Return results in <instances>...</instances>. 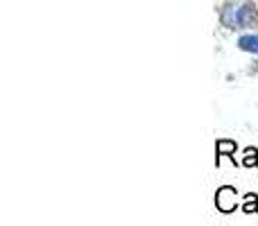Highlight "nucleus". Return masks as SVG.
<instances>
[{
  "mask_svg": "<svg viewBox=\"0 0 258 226\" xmlns=\"http://www.w3.org/2000/svg\"><path fill=\"white\" fill-rule=\"evenodd\" d=\"M215 208H218L220 213H224V215H229V213H233V210L240 208L236 188H233V186L218 188V192H215Z\"/></svg>",
  "mask_w": 258,
  "mask_h": 226,
  "instance_id": "nucleus-1",
  "label": "nucleus"
},
{
  "mask_svg": "<svg viewBox=\"0 0 258 226\" xmlns=\"http://www.w3.org/2000/svg\"><path fill=\"white\" fill-rule=\"evenodd\" d=\"M258 18V9L251 0H245V3L238 5V30H249L254 27Z\"/></svg>",
  "mask_w": 258,
  "mask_h": 226,
  "instance_id": "nucleus-2",
  "label": "nucleus"
},
{
  "mask_svg": "<svg viewBox=\"0 0 258 226\" xmlns=\"http://www.w3.org/2000/svg\"><path fill=\"white\" fill-rule=\"evenodd\" d=\"M236 152H238L236 140H231V138H220V140L215 142V165H220L222 156H227V159H231L233 163H236Z\"/></svg>",
  "mask_w": 258,
  "mask_h": 226,
  "instance_id": "nucleus-3",
  "label": "nucleus"
},
{
  "mask_svg": "<svg viewBox=\"0 0 258 226\" xmlns=\"http://www.w3.org/2000/svg\"><path fill=\"white\" fill-rule=\"evenodd\" d=\"M238 5L240 3H227L220 9V23L227 30H238Z\"/></svg>",
  "mask_w": 258,
  "mask_h": 226,
  "instance_id": "nucleus-4",
  "label": "nucleus"
},
{
  "mask_svg": "<svg viewBox=\"0 0 258 226\" xmlns=\"http://www.w3.org/2000/svg\"><path fill=\"white\" fill-rule=\"evenodd\" d=\"M236 45L242 50V52L258 54V34H242Z\"/></svg>",
  "mask_w": 258,
  "mask_h": 226,
  "instance_id": "nucleus-5",
  "label": "nucleus"
},
{
  "mask_svg": "<svg viewBox=\"0 0 258 226\" xmlns=\"http://www.w3.org/2000/svg\"><path fill=\"white\" fill-rule=\"evenodd\" d=\"M240 210H242V213H247V215L258 213V195H256V192H245L242 204H240Z\"/></svg>",
  "mask_w": 258,
  "mask_h": 226,
  "instance_id": "nucleus-6",
  "label": "nucleus"
},
{
  "mask_svg": "<svg viewBox=\"0 0 258 226\" xmlns=\"http://www.w3.org/2000/svg\"><path fill=\"white\" fill-rule=\"evenodd\" d=\"M245 168H258V149L256 147H245L242 149V161H240Z\"/></svg>",
  "mask_w": 258,
  "mask_h": 226,
  "instance_id": "nucleus-7",
  "label": "nucleus"
}]
</instances>
